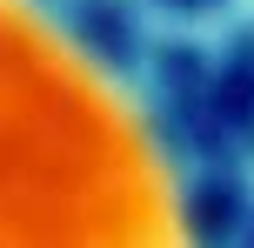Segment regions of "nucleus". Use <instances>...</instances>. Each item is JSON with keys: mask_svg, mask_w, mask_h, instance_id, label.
Returning a JSON list of instances; mask_svg holds the SVG:
<instances>
[{"mask_svg": "<svg viewBox=\"0 0 254 248\" xmlns=\"http://www.w3.org/2000/svg\"><path fill=\"white\" fill-rule=\"evenodd\" d=\"M0 248H201L140 101L40 0H0Z\"/></svg>", "mask_w": 254, "mask_h": 248, "instance_id": "f257e3e1", "label": "nucleus"}]
</instances>
